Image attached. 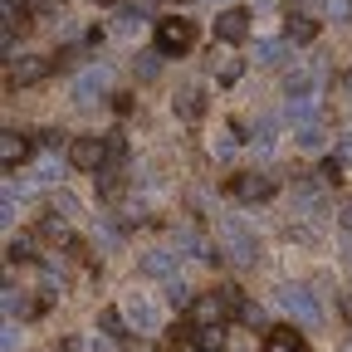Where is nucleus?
Segmentation results:
<instances>
[{"instance_id": "1", "label": "nucleus", "mask_w": 352, "mask_h": 352, "mask_svg": "<svg viewBox=\"0 0 352 352\" xmlns=\"http://www.w3.org/2000/svg\"><path fill=\"white\" fill-rule=\"evenodd\" d=\"M274 303L284 308V314L303 318V323H318L323 318V303H318V294L308 289V284H279L274 289Z\"/></svg>"}, {"instance_id": "2", "label": "nucleus", "mask_w": 352, "mask_h": 352, "mask_svg": "<svg viewBox=\"0 0 352 352\" xmlns=\"http://www.w3.org/2000/svg\"><path fill=\"white\" fill-rule=\"evenodd\" d=\"M191 44H196V25L191 20H182V15L157 20V50L162 54H186Z\"/></svg>"}, {"instance_id": "3", "label": "nucleus", "mask_w": 352, "mask_h": 352, "mask_svg": "<svg viewBox=\"0 0 352 352\" xmlns=\"http://www.w3.org/2000/svg\"><path fill=\"white\" fill-rule=\"evenodd\" d=\"M108 88H113V69H103V64L78 69V78H74V103H103Z\"/></svg>"}, {"instance_id": "4", "label": "nucleus", "mask_w": 352, "mask_h": 352, "mask_svg": "<svg viewBox=\"0 0 352 352\" xmlns=\"http://www.w3.org/2000/svg\"><path fill=\"white\" fill-rule=\"evenodd\" d=\"M220 240H226V250H230L235 264H254L259 240H254V230L245 226V220H226V226H220Z\"/></svg>"}, {"instance_id": "5", "label": "nucleus", "mask_w": 352, "mask_h": 352, "mask_svg": "<svg viewBox=\"0 0 352 352\" xmlns=\"http://www.w3.org/2000/svg\"><path fill=\"white\" fill-rule=\"evenodd\" d=\"M230 308H235V303H230V294H226V289H220V294H201V298H196L191 323H196V328H215V323H226Z\"/></svg>"}, {"instance_id": "6", "label": "nucleus", "mask_w": 352, "mask_h": 352, "mask_svg": "<svg viewBox=\"0 0 352 352\" xmlns=\"http://www.w3.org/2000/svg\"><path fill=\"white\" fill-rule=\"evenodd\" d=\"M318 83H323V64L308 59V64H298V69L284 74V98H308Z\"/></svg>"}, {"instance_id": "7", "label": "nucleus", "mask_w": 352, "mask_h": 352, "mask_svg": "<svg viewBox=\"0 0 352 352\" xmlns=\"http://www.w3.org/2000/svg\"><path fill=\"white\" fill-rule=\"evenodd\" d=\"M245 34H250V10L245 6H230V10L215 15V39L220 44H240Z\"/></svg>"}, {"instance_id": "8", "label": "nucleus", "mask_w": 352, "mask_h": 352, "mask_svg": "<svg viewBox=\"0 0 352 352\" xmlns=\"http://www.w3.org/2000/svg\"><path fill=\"white\" fill-rule=\"evenodd\" d=\"M69 162H74L78 171H103V162H108V142H98V138H78V142L69 147Z\"/></svg>"}, {"instance_id": "9", "label": "nucleus", "mask_w": 352, "mask_h": 352, "mask_svg": "<svg viewBox=\"0 0 352 352\" xmlns=\"http://www.w3.org/2000/svg\"><path fill=\"white\" fill-rule=\"evenodd\" d=\"M230 191H235V201H245V206H254V201H264L274 191V182L264 171H240L235 182H230Z\"/></svg>"}, {"instance_id": "10", "label": "nucleus", "mask_w": 352, "mask_h": 352, "mask_svg": "<svg viewBox=\"0 0 352 352\" xmlns=\"http://www.w3.org/2000/svg\"><path fill=\"white\" fill-rule=\"evenodd\" d=\"M122 314H127V323L138 328V333H157V303H152L147 294H127Z\"/></svg>"}, {"instance_id": "11", "label": "nucleus", "mask_w": 352, "mask_h": 352, "mask_svg": "<svg viewBox=\"0 0 352 352\" xmlns=\"http://www.w3.org/2000/svg\"><path fill=\"white\" fill-rule=\"evenodd\" d=\"M39 245H50V250H69L74 245V226H69V215H50V220H39Z\"/></svg>"}, {"instance_id": "12", "label": "nucleus", "mask_w": 352, "mask_h": 352, "mask_svg": "<svg viewBox=\"0 0 352 352\" xmlns=\"http://www.w3.org/2000/svg\"><path fill=\"white\" fill-rule=\"evenodd\" d=\"M54 69V59H39V54H20L10 59V83H39L44 74Z\"/></svg>"}, {"instance_id": "13", "label": "nucleus", "mask_w": 352, "mask_h": 352, "mask_svg": "<svg viewBox=\"0 0 352 352\" xmlns=\"http://www.w3.org/2000/svg\"><path fill=\"white\" fill-rule=\"evenodd\" d=\"M254 64L284 69L289 64V39H254Z\"/></svg>"}, {"instance_id": "14", "label": "nucleus", "mask_w": 352, "mask_h": 352, "mask_svg": "<svg viewBox=\"0 0 352 352\" xmlns=\"http://www.w3.org/2000/svg\"><path fill=\"white\" fill-rule=\"evenodd\" d=\"M314 34H318V20L308 15V10H294V15H289V25H284V39H289V44H308Z\"/></svg>"}, {"instance_id": "15", "label": "nucleus", "mask_w": 352, "mask_h": 352, "mask_svg": "<svg viewBox=\"0 0 352 352\" xmlns=\"http://www.w3.org/2000/svg\"><path fill=\"white\" fill-rule=\"evenodd\" d=\"M30 157V142H25V132H0V162H6L10 171Z\"/></svg>"}, {"instance_id": "16", "label": "nucleus", "mask_w": 352, "mask_h": 352, "mask_svg": "<svg viewBox=\"0 0 352 352\" xmlns=\"http://www.w3.org/2000/svg\"><path fill=\"white\" fill-rule=\"evenodd\" d=\"M294 142H298V152H323V147H328V132H323V122L314 118V122H298Z\"/></svg>"}, {"instance_id": "17", "label": "nucleus", "mask_w": 352, "mask_h": 352, "mask_svg": "<svg viewBox=\"0 0 352 352\" xmlns=\"http://www.w3.org/2000/svg\"><path fill=\"white\" fill-rule=\"evenodd\" d=\"M235 147H245V127L235 122V127H226V132H215V142H210V152L220 157V162H230L235 157Z\"/></svg>"}, {"instance_id": "18", "label": "nucleus", "mask_w": 352, "mask_h": 352, "mask_svg": "<svg viewBox=\"0 0 352 352\" xmlns=\"http://www.w3.org/2000/svg\"><path fill=\"white\" fill-rule=\"evenodd\" d=\"M201 113H206L201 88H182V94H176V118H182V122H196Z\"/></svg>"}, {"instance_id": "19", "label": "nucleus", "mask_w": 352, "mask_h": 352, "mask_svg": "<svg viewBox=\"0 0 352 352\" xmlns=\"http://www.w3.org/2000/svg\"><path fill=\"white\" fill-rule=\"evenodd\" d=\"M142 270L157 274V279H176V274H171L176 259H171V250H147V254H142Z\"/></svg>"}, {"instance_id": "20", "label": "nucleus", "mask_w": 352, "mask_h": 352, "mask_svg": "<svg viewBox=\"0 0 352 352\" xmlns=\"http://www.w3.org/2000/svg\"><path fill=\"white\" fill-rule=\"evenodd\" d=\"M191 342H196L201 352H220V347H226V328H220V323H215V328H196V323H191Z\"/></svg>"}, {"instance_id": "21", "label": "nucleus", "mask_w": 352, "mask_h": 352, "mask_svg": "<svg viewBox=\"0 0 352 352\" xmlns=\"http://www.w3.org/2000/svg\"><path fill=\"white\" fill-rule=\"evenodd\" d=\"M98 328L108 333V338H127V314H118V308H103V314H98Z\"/></svg>"}, {"instance_id": "22", "label": "nucleus", "mask_w": 352, "mask_h": 352, "mask_svg": "<svg viewBox=\"0 0 352 352\" xmlns=\"http://www.w3.org/2000/svg\"><path fill=\"white\" fill-rule=\"evenodd\" d=\"M240 74H245V59H240V54H226V59L215 64V78H220V83H240Z\"/></svg>"}, {"instance_id": "23", "label": "nucleus", "mask_w": 352, "mask_h": 352, "mask_svg": "<svg viewBox=\"0 0 352 352\" xmlns=\"http://www.w3.org/2000/svg\"><path fill=\"white\" fill-rule=\"evenodd\" d=\"M264 352H303V342H298V338H294L289 328H279V333H274L270 342H264Z\"/></svg>"}, {"instance_id": "24", "label": "nucleus", "mask_w": 352, "mask_h": 352, "mask_svg": "<svg viewBox=\"0 0 352 352\" xmlns=\"http://www.w3.org/2000/svg\"><path fill=\"white\" fill-rule=\"evenodd\" d=\"M166 303H171V308H186V303H191V289H186L182 279H166Z\"/></svg>"}, {"instance_id": "25", "label": "nucleus", "mask_w": 352, "mask_h": 352, "mask_svg": "<svg viewBox=\"0 0 352 352\" xmlns=\"http://www.w3.org/2000/svg\"><path fill=\"white\" fill-rule=\"evenodd\" d=\"M34 182L54 186V182H59V162H39V166H34Z\"/></svg>"}, {"instance_id": "26", "label": "nucleus", "mask_w": 352, "mask_h": 352, "mask_svg": "<svg viewBox=\"0 0 352 352\" xmlns=\"http://www.w3.org/2000/svg\"><path fill=\"white\" fill-rule=\"evenodd\" d=\"M25 259H34V240H15L10 245V264H25Z\"/></svg>"}, {"instance_id": "27", "label": "nucleus", "mask_w": 352, "mask_h": 352, "mask_svg": "<svg viewBox=\"0 0 352 352\" xmlns=\"http://www.w3.org/2000/svg\"><path fill=\"white\" fill-rule=\"evenodd\" d=\"M0 347H6V352L20 347V323H6V338H0Z\"/></svg>"}, {"instance_id": "28", "label": "nucleus", "mask_w": 352, "mask_h": 352, "mask_svg": "<svg viewBox=\"0 0 352 352\" xmlns=\"http://www.w3.org/2000/svg\"><path fill=\"white\" fill-rule=\"evenodd\" d=\"M157 54H162V50H157ZM157 54H142V64H138V74H142V78H152V74H157V64H162Z\"/></svg>"}, {"instance_id": "29", "label": "nucleus", "mask_w": 352, "mask_h": 352, "mask_svg": "<svg viewBox=\"0 0 352 352\" xmlns=\"http://www.w3.org/2000/svg\"><path fill=\"white\" fill-rule=\"evenodd\" d=\"M98 191H103V196H108V201H113V196H118V191H122V182H113V176H103V182H98Z\"/></svg>"}, {"instance_id": "30", "label": "nucleus", "mask_w": 352, "mask_h": 352, "mask_svg": "<svg viewBox=\"0 0 352 352\" xmlns=\"http://www.w3.org/2000/svg\"><path fill=\"white\" fill-rule=\"evenodd\" d=\"M122 352H152V347H147L142 338H122Z\"/></svg>"}, {"instance_id": "31", "label": "nucleus", "mask_w": 352, "mask_h": 352, "mask_svg": "<svg viewBox=\"0 0 352 352\" xmlns=\"http://www.w3.org/2000/svg\"><path fill=\"white\" fill-rule=\"evenodd\" d=\"M352 10V0H333V6H328V15H347Z\"/></svg>"}, {"instance_id": "32", "label": "nucleus", "mask_w": 352, "mask_h": 352, "mask_svg": "<svg viewBox=\"0 0 352 352\" xmlns=\"http://www.w3.org/2000/svg\"><path fill=\"white\" fill-rule=\"evenodd\" d=\"M342 230H347V235H352V201H347V206H342Z\"/></svg>"}, {"instance_id": "33", "label": "nucleus", "mask_w": 352, "mask_h": 352, "mask_svg": "<svg viewBox=\"0 0 352 352\" xmlns=\"http://www.w3.org/2000/svg\"><path fill=\"white\" fill-rule=\"evenodd\" d=\"M342 318L352 323V294H342Z\"/></svg>"}, {"instance_id": "34", "label": "nucleus", "mask_w": 352, "mask_h": 352, "mask_svg": "<svg viewBox=\"0 0 352 352\" xmlns=\"http://www.w3.org/2000/svg\"><path fill=\"white\" fill-rule=\"evenodd\" d=\"M342 352H352V338H347V342H342Z\"/></svg>"}]
</instances>
